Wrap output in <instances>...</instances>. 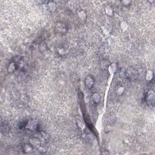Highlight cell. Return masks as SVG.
Returning <instances> with one entry per match:
<instances>
[{
    "label": "cell",
    "instance_id": "obj_15",
    "mask_svg": "<svg viewBox=\"0 0 155 155\" xmlns=\"http://www.w3.org/2000/svg\"><path fill=\"white\" fill-rule=\"evenodd\" d=\"M105 12L108 16L110 17H112L114 15V11L113 9L110 6H107L105 7Z\"/></svg>",
    "mask_w": 155,
    "mask_h": 155
},
{
    "label": "cell",
    "instance_id": "obj_9",
    "mask_svg": "<svg viewBox=\"0 0 155 155\" xmlns=\"http://www.w3.org/2000/svg\"><path fill=\"white\" fill-rule=\"evenodd\" d=\"M47 7H48V9L49 10L50 12H55L56 9L57 7V4H56V3L53 1H49L48 3H47Z\"/></svg>",
    "mask_w": 155,
    "mask_h": 155
},
{
    "label": "cell",
    "instance_id": "obj_1",
    "mask_svg": "<svg viewBox=\"0 0 155 155\" xmlns=\"http://www.w3.org/2000/svg\"><path fill=\"white\" fill-rule=\"evenodd\" d=\"M54 30L56 34L59 35L66 34L68 31V28L66 24L62 21H57L55 23Z\"/></svg>",
    "mask_w": 155,
    "mask_h": 155
},
{
    "label": "cell",
    "instance_id": "obj_19",
    "mask_svg": "<svg viewBox=\"0 0 155 155\" xmlns=\"http://www.w3.org/2000/svg\"><path fill=\"white\" fill-rule=\"evenodd\" d=\"M76 122H77L78 125V126L80 128H81V129H83V128L84 127V126H85L84 124V122L83 121H82V120L80 119V118H77Z\"/></svg>",
    "mask_w": 155,
    "mask_h": 155
},
{
    "label": "cell",
    "instance_id": "obj_4",
    "mask_svg": "<svg viewBox=\"0 0 155 155\" xmlns=\"http://www.w3.org/2000/svg\"><path fill=\"white\" fill-rule=\"evenodd\" d=\"M85 86L87 89H91L95 84V80L91 75H88L85 77L84 80Z\"/></svg>",
    "mask_w": 155,
    "mask_h": 155
},
{
    "label": "cell",
    "instance_id": "obj_3",
    "mask_svg": "<svg viewBox=\"0 0 155 155\" xmlns=\"http://www.w3.org/2000/svg\"><path fill=\"white\" fill-rule=\"evenodd\" d=\"M39 127H40V126H39L38 123L36 122L35 121H34V120H31V121H28L27 122L25 128H26L28 130H30L38 131Z\"/></svg>",
    "mask_w": 155,
    "mask_h": 155
},
{
    "label": "cell",
    "instance_id": "obj_6",
    "mask_svg": "<svg viewBox=\"0 0 155 155\" xmlns=\"http://www.w3.org/2000/svg\"><path fill=\"white\" fill-rule=\"evenodd\" d=\"M17 69H18V66H17V63L15 61H12L9 63V66H8L7 72L9 73H13L17 70Z\"/></svg>",
    "mask_w": 155,
    "mask_h": 155
},
{
    "label": "cell",
    "instance_id": "obj_11",
    "mask_svg": "<svg viewBox=\"0 0 155 155\" xmlns=\"http://www.w3.org/2000/svg\"><path fill=\"white\" fill-rule=\"evenodd\" d=\"M125 92V88L124 86L119 85L116 88V93L118 96H122Z\"/></svg>",
    "mask_w": 155,
    "mask_h": 155
},
{
    "label": "cell",
    "instance_id": "obj_7",
    "mask_svg": "<svg viewBox=\"0 0 155 155\" xmlns=\"http://www.w3.org/2000/svg\"><path fill=\"white\" fill-rule=\"evenodd\" d=\"M23 150L25 153H31L34 150V147L30 143L23 145Z\"/></svg>",
    "mask_w": 155,
    "mask_h": 155
},
{
    "label": "cell",
    "instance_id": "obj_17",
    "mask_svg": "<svg viewBox=\"0 0 155 155\" xmlns=\"http://www.w3.org/2000/svg\"><path fill=\"white\" fill-rule=\"evenodd\" d=\"M128 24L126 21H122L121 23V28L122 30H126L128 28Z\"/></svg>",
    "mask_w": 155,
    "mask_h": 155
},
{
    "label": "cell",
    "instance_id": "obj_20",
    "mask_svg": "<svg viewBox=\"0 0 155 155\" xmlns=\"http://www.w3.org/2000/svg\"><path fill=\"white\" fill-rule=\"evenodd\" d=\"M121 3L124 6H129L132 4V2L129 0H124V1H121Z\"/></svg>",
    "mask_w": 155,
    "mask_h": 155
},
{
    "label": "cell",
    "instance_id": "obj_8",
    "mask_svg": "<svg viewBox=\"0 0 155 155\" xmlns=\"http://www.w3.org/2000/svg\"><path fill=\"white\" fill-rule=\"evenodd\" d=\"M29 143L32 145L34 147H38L40 145V141L38 138L36 137H31L29 140Z\"/></svg>",
    "mask_w": 155,
    "mask_h": 155
},
{
    "label": "cell",
    "instance_id": "obj_5",
    "mask_svg": "<svg viewBox=\"0 0 155 155\" xmlns=\"http://www.w3.org/2000/svg\"><path fill=\"white\" fill-rule=\"evenodd\" d=\"M154 92L153 90H150L149 91H148L146 95V97H145V99H146L147 102L150 105H152V104H154Z\"/></svg>",
    "mask_w": 155,
    "mask_h": 155
},
{
    "label": "cell",
    "instance_id": "obj_12",
    "mask_svg": "<svg viewBox=\"0 0 155 155\" xmlns=\"http://www.w3.org/2000/svg\"><path fill=\"white\" fill-rule=\"evenodd\" d=\"M78 16L79 18H80L81 20H82V21H84V20H86L87 17L86 12L84 10H81L78 11Z\"/></svg>",
    "mask_w": 155,
    "mask_h": 155
},
{
    "label": "cell",
    "instance_id": "obj_10",
    "mask_svg": "<svg viewBox=\"0 0 155 155\" xmlns=\"http://www.w3.org/2000/svg\"><path fill=\"white\" fill-rule=\"evenodd\" d=\"M91 99L95 104H99L101 100V96L98 93H93L91 96Z\"/></svg>",
    "mask_w": 155,
    "mask_h": 155
},
{
    "label": "cell",
    "instance_id": "obj_14",
    "mask_svg": "<svg viewBox=\"0 0 155 155\" xmlns=\"http://www.w3.org/2000/svg\"><path fill=\"white\" fill-rule=\"evenodd\" d=\"M57 53L61 56H64L67 54V50L64 47H58L57 49Z\"/></svg>",
    "mask_w": 155,
    "mask_h": 155
},
{
    "label": "cell",
    "instance_id": "obj_21",
    "mask_svg": "<svg viewBox=\"0 0 155 155\" xmlns=\"http://www.w3.org/2000/svg\"><path fill=\"white\" fill-rule=\"evenodd\" d=\"M102 154H110V153L108 152L107 150H105V152H102Z\"/></svg>",
    "mask_w": 155,
    "mask_h": 155
},
{
    "label": "cell",
    "instance_id": "obj_18",
    "mask_svg": "<svg viewBox=\"0 0 155 155\" xmlns=\"http://www.w3.org/2000/svg\"><path fill=\"white\" fill-rule=\"evenodd\" d=\"M46 50H47V45L45 44V43L42 42V43L39 44V50H40L41 52H44Z\"/></svg>",
    "mask_w": 155,
    "mask_h": 155
},
{
    "label": "cell",
    "instance_id": "obj_13",
    "mask_svg": "<svg viewBox=\"0 0 155 155\" xmlns=\"http://www.w3.org/2000/svg\"><path fill=\"white\" fill-rule=\"evenodd\" d=\"M154 78V73L152 70H148L146 73V75H145V79L147 81H150L153 80Z\"/></svg>",
    "mask_w": 155,
    "mask_h": 155
},
{
    "label": "cell",
    "instance_id": "obj_16",
    "mask_svg": "<svg viewBox=\"0 0 155 155\" xmlns=\"http://www.w3.org/2000/svg\"><path fill=\"white\" fill-rule=\"evenodd\" d=\"M110 63H109L108 61L107 60H103V61H101V67L102 69H108V67H110Z\"/></svg>",
    "mask_w": 155,
    "mask_h": 155
},
{
    "label": "cell",
    "instance_id": "obj_2",
    "mask_svg": "<svg viewBox=\"0 0 155 155\" xmlns=\"http://www.w3.org/2000/svg\"><path fill=\"white\" fill-rule=\"evenodd\" d=\"M126 76L130 80L134 81L137 79L138 73H137V70L136 69L132 67H129L126 71Z\"/></svg>",
    "mask_w": 155,
    "mask_h": 155
}]
</instances>
